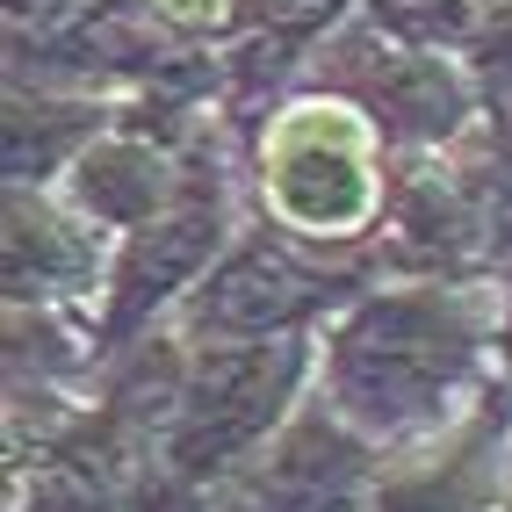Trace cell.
<instances>
[{
    "mask_svg": "<svg viewBox=\"0 0 512 512\" xmlns=\"http://www.w3.org/2000/svg\"><path fill=\"white\" fill-rule=\"evenodd\" d=\"M267 195L303 231H354L375 210L368 123L347 101H303L267 130Z\"/></svg>",
    "mask_w": 512,
    "mask_h": 512,
    "instance_id": "cell-1",
    "label": "cell"
},
{
    "mask_svg": "<svg viewBox=\"0 0 512 512\" xmlns=\"http://www.w3.org/2000/svg\"><path fill=\"white\" fill-rule=\"evenodd\" d=\"M166 15H181V22H217L224 0H166Z\"/></svg>",
    "mask_w": 512,
    "mask_h": 512,
    "instance_id": "cell-2",
    "label": "cell"
}]
</instances>
